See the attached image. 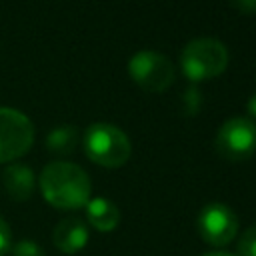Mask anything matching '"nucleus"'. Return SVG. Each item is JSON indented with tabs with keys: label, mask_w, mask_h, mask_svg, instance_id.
<instances>
[{
	"label": "nucleus",
	"mask_w": 256,
	"mask_h": 256,
	"mask_svg": "<svg viewBox=\"0 0 256 256\" xmlns=\"http://www.w3.org/2000/svg\"><path fill=\"white\" fill-rule=\"evenodd\" d=\"M40 190L44 200L60 210H76L88 204L92 184L88 174L72 162H50L40 174Z\"/></svg>",
	"instance_id": "f257e3e1"
},
{
	"label": "nucleus",
	"mask_w": 256,
	"mask_h": 256,
	"mask_svg": "<svg viewBox=\"0 0 256 256\" xmlns=\"http://www.w3.org/2000/svg\"><path fill=\"white\" fill-rule=\"evenodd\" d=\"M82 146L86 156L104 168H118L128 162L132 146L124 130L108 122L90 124L84 132Z\"/></svg>",
	"instance_id": "f03ea898"
},
{
	"label": "nucleus",
	"mask_w": 256,
	"mask_h": 256,
	"mask_svg": "<svg viewBox=\"0 0 256 256\" xmlns=\"http://www.w3.org/2000/svg\"><path fill=\"white\" fill-rule=\"evenodd\" d=\"M180 66L194 82L216 78L228 66V50L216 38H194L184 46Z\"/></svg>",
	"instance_id": "7ed1b4c3"
},
{
	"label": "nucleus",
	"mask_w": 256,
	"mask_h": 256,
	"mask_svg": "<svg viewBox=\"0 0 256 256\" xmlns=\"http://www.w3.org/2000/svg\"><path fill=\"white\" fill-rule=\"evenodd\" d=\"M34 142V126L16 108L0 106V162L24 156Z\"/></svg>",
	"instance_id": "20e7f679"
},
{
	"label": "nucleus",
	"mask_w": 256,
	"mask_h": 256,
	"mask_svg": "<svg viewBox=\"0 0 256 256\" xmlns=\"http://www.w3.org/2000/svg\"><path fill=\"white\" fill-rule=\"evenodd\" d=\"M128 72L132 80L148 90V92H162L174 80V66L172 62L154 50H140L128 62Z\"/></svg>",
	"instance_id": "39448f33"
},
{
	"label": "nucleus",
	"mask_w": 256,
	"mask_h": 256,
	"mask_svg": "<svg viewBox=\"0 0 256 256\" xmlns=\"http://www.w3.org/2000/svg\"><path fill=\"white\" fill-rule=\"evenodd\" d=\"M216 150L222 158L240 162L254 154L256 150V124L250 118H230L216 134Z\"/></svg>",
	"instance_id": "423d86ee"
},
{
	"label": "nucleus",
	"mask_w": 256,
	"mask_h": 256,
	"mask_svg": "<svg viewBox=\"0 0 256 256\" xmlns=\"http://www.w3.org/2000/svg\"><path fill=\"white\" fill-rule=\"evenodd\" d=\"M198 232L204 242L212 246H226L238 232V218L226 204H206L198 216Z\"/></svg>",
	"instance_id": "0eeeda50"
},
{
	"label": "nucleus",
	"mask_w": 256,
	"mask_h": 256,
	"mask_svg": "<svg viewBox=\"0 0 256 256\" xmlns=\"http://www.w3.org/2000/svg\"><path fill=\"white\" fill-rule=\"evenodd\" d=\"M52 242L64 254H76L88 244V226L80 218H64L56 224Z\"/></svg>",
	"instance_id": "6e6552de"
},
{
	"label": "nucleus",
	"mask_w": 256,
	"mask_h": 256,
	"mask_svg": "<svg viewBox=\"0 0 256 256\" xmlns=\"http://www.w3.org/2000/svg\"><path fill=\"white\" fill-rule=\"evenodd\" d=\"M2 180H4V188H6L8 196L14 198L16 202L28 200L34 192V186H36L34 172L26 164H10L4 170Z\"/></svg>",
	"instance_id": "1a4fd4ad"
},
{
	"label": "nucleus",
	"mask_w": 256,
	"mask_h": 256,
	"mask_svg": "<svg viewBox=\"0 0 256 256\" xmlns=\"http://www.w3.org/2000/svg\"><path fill=\"white\" fill-rule=\"evenodd\" d=\"M84 208H86L88 222L98 232H112L118 226V222H120V210L108 198H102V196L90 198Z\"/></svg>",
	"instance_id": "9d476101"
},
{
	"label": "nucleus",
	"mask_w": 256,
	"mask_h": 256,
	"mask_svg": "<svg viewBox=\"0 0 256 256\" xmlns=\"http://www.w3.org/2000/svg\"><path fill=\"white\" fill-rule=\"evenodd\" d=\"M76 144H78V130L72 124L56 126L46 136V148L52 154H58V156H66V154L74 152Z\"/></svg>",
	"instance_id": "9b49d317"
},
{
	"label": "nucleus",
	"mask_w": 256,
	"mask_h": 256,
	"mask_svg": "<svg viewBox=\"0 0 256 256\" xmlns=\"http://www.w3.org/2000/svg\"><path fill=\"white\" fill-rule=\"evenodd\" d=\"M238 256H256V226H250L238 240Z\"/></svg>",
	"instance_id": "f8f14e48"
},
{
	"label": "nucleus",
	"mask_w": 256,
	"mask_h": 256,
	"mask_svg": "<svg viewBox=\"0 0 256 256\" xmlns=\"http://www.w3.org/2000/svg\"><path fill=\"white\" fill-rule=\"evenodd\" d=\"M200 102H202V98H200L198 88L190 86V88L184 90V94H182V108H184L186 114H196L198 108H200Z\"/></svg>",
	"instance_id": "ddd939ff"
},
{
	"label": "nucleus",
	"mask_w": 256,
	"mask_h": 256,
	"mask_svg": "<svg viewBox=\"0 0 256 256\" xmlns=\"http://www.w3.org/2000/svg\"><path fill=\"white\" fill-rule=\"evenodd\" d=\"M12 256H44V250L32 240H20L12 246Z\"/></svg>",
	"instance_id": "4468645a"
},
{
	"label": "nucleus",
	"mask_w": 256,
	"mask_h": 256,
	"mask_svg": "<svg viewBox=\"0 0 256 256\" xmlns=\"http://www.w3.org/2000/svg\"><path fill=\"white\" fill-rule=\"evenodd\" d=\"M10 248H12L10 226H8V222H6V220L0 216V256H6Z\"/></svg>",
	"instance_id": "2eb2a0df"
},
{
	"label": "nucleus",
	"mask_w": 256,
	"mask_h": 256,
	"mask_svg": "<svg viewBox=\"0 0 256 256\" xmlns=\"http://www.w3.org/2000/svg\"><path fill=\"white\" fill-rule=\"evenodd\" d=\"M228 2L244 14H256V0H228Z\"/></svg>",
	"instance_id": "dca6fc26"
},
{
	"label": "nucleus",
	"mask_w": 256,
	"mask_h": 256,
	"mask_svg": "<svg viewBox=\"0 0 256 256\" xmlns=\"http://www.w3.org/2000/svg\"><path fill=\"white\" fill-rule=\"evenodd\" d=\"M248 112H250V116L256 118V94H252L248 100Z\"/></svg>",
	"instance_id": "f3484780"
},
{
	"label": "nucleus",
	"mask_w": 256,
	"mask_h": 256,
	"mask_svg": "<svg viewBox=\"0 0 256 256\" xmlns=\"http://www.w3.org/2000/svg\"><path fill=\"white\" fill-rule=\"evenodd\" d=\"M206 256H232V254H226V252H212V254H206Z\"/></svg>",
	"instance_id": "a211bd4d"
}]
</instances>
